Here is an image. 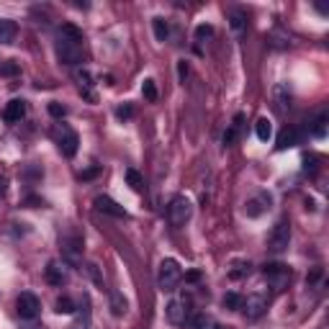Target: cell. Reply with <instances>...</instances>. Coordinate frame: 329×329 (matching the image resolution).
<instances>
[{
  "instance_id": "6da1fadb",
  "label": "cell",
  "mask_w": 329,
  "mask_h": 329,
  "mask_svg": "<svg viewBox=\"0 0 329 329\" xmlns=\"http://www.w3.org/2000/svg\"><path fill=\"white\" fill-rule=\"evenodd\" d=\"M57 54L64 64L83 62V31L75 23H62L57 31Z\"/></svg>"
},
{
  "instance_id": "7a4b0ae2",
  "label": "cell",
  "mask_w": 329,
  "mask_h": 329,
  "mask_svg": "<svg viewBox=\"0 0 329 329\" xmlns=\"http://www.w3.org/2000/svg\"><path fill=\"white\" fill-rule=\"evenodd\" d=\"M190 216H193V204L185 198V195H175V198L167 204V221H170V226L180 229V226H185L190 221Z\"/></svg>"
},
{
  "instance_id": "3957f363",
  "label": "cell",
  "mask_w": 329,
  "mask_h": 329,
  "mask_svg": "<svg viewBox=\"0 0 329 329\" xmlns=\"http://www.w3.org/2000/svg\"><path fill=\"white\" fill-rule=\"evenodd\" d=\"M183 281V268L178 265V260H172V257H167V260H162L160 262V275H157V283H160V288L162 291H175L178 288V283Z\"/></svg>"
},
{
  "instance_id": "277c9868",
  "label": "cell",
  "mask_w": 329,
  "mask_h": 329,
  "mask_svg": "<svg viewBox=\"0 0 329 329\" xmlns=\"http://www.w3.org/2000/svg\"><path fill=\"white\" fill-rule=\"evenodd\" d=\"M288 244H291V221H288V219H281V221L273 226V232H270L268 247H270L273 255H281V252L288 249Z\"/></svg>"
},
{
  "instance_id": "5b68a950",
  "label": "cell",
  "mask_w": 329,
  "mask_h": 329,
  "mask_svg": "<svg viewBox=\"0 0 329 329\" xmlns=\"http://www.w3.org/2000/svg\"><path fill=\"white\" fill-rule=\"evenodd\" d=\"M249 321H257L262 314L268 311V296L265 293H252V296H247L244 301H242V309H239Z\"/></svg>"
},
{
  "instance_id": "8992f818",
  "label": "cell",
  "mask_w": 329,
  "mask_h": 329,
  "mask_svg": "<svg viewBox=\"0 0 329 329\" xmlns=\"http://www.w3.org/2000/svg\"><path fill=\"white\" fill-rule=\"evenodd\" d=\"M16 311H18V316H21L23 321H31V319L39 316L41 303H39V298H36L31 291H23V293L16 298Z\"/></svg>"
},
{
  "instance_id": "52a82bcc",
  "label": "cell",
  "mask_w": 329,
  "mask_h": 329,
  "mask_svg": "<svg viewBox=\"0 0 329 329\" xmlns=\"http://www.w3.org/2000/svg\"><path fill=\"white\" fill-rule=\"evenodd\" d=\"M57 144H59V152H62L64 157H75V155H78V144H80L78 131H72V129H67V126H62L59 137H57Z\"/></svg>"
},
{
  "instance_id": "ba28073f",
  "label": "cell",
  "mask_w": 329,
  "mask_h": 329,
  "mask_svg": "<svg viewBox=\"0 0 329 329\" xmlns=\"http://www.w3.org/2000/svg\"><path fill=\"white\" fill-rule=\"evenodd\" d=\"M93 204H95V209H98L100 214H108V216H116V219H129V211H126L123 206H118V204L111 198V195H98Z\"/></svg>"
},
{
  "instance_id": "9c48e42d",
  "label": "cell",
  "mask_w": 329,
  "mask_h": 329,
  "mask_svg": "<svg viewBox=\"0 0 329 329\" xmlns=\"http://www.w3.org/2000/svg\"><path fill=\"white\" fill-rule=\"evenodd\" d=\"M165 314H167L170 324H185V321H188V316H190V311H188V303H185V298H172V301L167 303Z\"/></svg>"
},
{
  "instance_id": "30bf717a",
  "label": "cell",
  "mask_w": 329,
  "mask_h": 329,
  "mask_svg": "<svg viewBox=\"0 0 329 329\" xmlns=\"http://www.w3.org/2000/svg\"><path fill=\"white\" fill-rule=\"evenodd\" d=\"M262 275H265L268 281H273L275 288H281L283 281H286L291 273H288V268L283 265V262H265V265H262Z\"/></svg>"
},
{
  "instance_id": "8fae6325",
  "label": "cell",
  "mask_w": 329,
  "mask_h": 329,
  "mask_svg": "<svg viewBox=\"0 0 329 329\" xmlns=\"http://www.w3.org/2000/svg\"><path fill=\"white\" fill-rule=\"evenodd\" d=\"M23 116H26V100L13 98V100L6 103V108H3V121L6 123H21Z\"/></svg>"
},
{
  "instance_id": "7c38bea8",
  "label": "cell",
  "mask_w": 329,
  "mask_h": 329,
  "mask_svg": "<svg viewBox=\"0 0 329 329\" xmlns=\"http://www.w3.org/2000/svg\"><path fill=\"white\" fill-rule=\"evenodd\" d=\"M268 206H270V195H268V193H260L257 198H252V201L244 204V214H247L249 219H257Z\"/></svg>"
},
{
  "instance_id": "4fadbf2b",
  "label": "cell",
  "mask_w": 329,
  "mask_h": 329,
  "mask_svg": "<svg viewBox=\"0 0 329 329\" xmlns=\"http://www.w3.org/2000/svg\"><path fill=\"white\" fill-rule=\"evenodd\" d=\"M229 29L234 31V36H244V31H247V13L234 8L229 13Z\"/></svg>"
},
{
  "instance_id": "5bb4252c",
  "label": "cell",
  "mask_w": 329,
  "mask_h": 329,
  "mask_svg": "<svg viewBox=\"0 0 329 329\" xmlns=\"http://www.w3.org/2000/svg\"><path fill=\"white\" fill-rule=\"evenodd\" d=\"M298 142V131L293 129V126H286L281 134H278V142H275V149L278 152H283V149H288V147H293Z\"/></svg>"
},
{
  "instance_id": "9a60e30c",
  "label": "cell",
  "mask_w": 329,
  "mask_h": 329,
  "mask_svg": "<svg viewBox=\"0 0 329 329\" xmlns=\"http://www.w3.org/2000/svg\"><path fill=\"white\" fill-rule=\"evenodd\" d=\"M273 100H275V111H278V113H286V111L291 108V93H288V88H286V85H275Z\"/></svg>"
},
{
  "instance_id": "2e32d148",
  "label": "cell",
  "mask_w": 329,
  "mask_h": 329,
  "mask_svg": "<svg viewBox=\"0 0 329 329\" xmlns=\"http://www.w3.org/2000/svg\"><path fill=\"white\" fill-rule=\"evenodd\" d=\"M16 34H18L16 21L0 18V44H13V41H16Z\"/></svg>"
},
{
  "instance_id": "e0dca14e",
  "label": "cell",
  "mask_w": 329,
  "mask_h": 329,
  "mask_svg": "<svg viewBox=\"0 0 329 329\" xmlns=\"http://www.w3.org/2000/svg\"><path fill=\"white\" fill-rule=\"evenodd\" d=\"M46 281L52 286H64V283H67V275H64V270H62V265L57 260H52L46 265Z\"/></svg>"
},
{
  "instance_id": "ac0fdd59",
  "label": "cell",
  "mask_w": 329,
  "mask_h": 329,
  "mask_svg": "<svg viewBox=\"0 0 329 329\" xmlns=\"http://www.w3.org/2000/svg\"><path fill=\"white\" fill-rule=\"evenodd\" d=\"M64 257H67V262H78L80 260V252H83V239L72 237V239H64Z\"/></svg>"
},
{
  "instance_id": "d6986e66",
  "label": "cell",
  "mask_w": 329,
  "mask_h": 329,
  "mask_svg": "<svg viewBox=\"0 0 329 329\" xmlns=\"http://www.w3.org/2000/svg\"><path fill=\"white\" fill-rule=\"evenodd\" d=\"M123 178H126V183H129V188H131V190H137V193H142V190H144V178L139 175V170L126 167V170H123Z\"/></svg>"
},
{
  "instance_id": "ffe728a7",
  "label": "cell",
  "mask_w": 329,
  "mask_h": 329,
  "mask_svg": "<svg viewBox=\"0 0 329 329\" xmlns=\"http://www.w3.org/2000/svg\"><path fill=\"white\" fill-rule=\"evenodd\" d=\"M83 311L78 314V321L70 326V329H90V301H88V296L83 298V306H80Z\"/></svg>"
},
{
  "instance_id": "44dd1931",
  "label": "cell",
  "mask_w": 329,
  "mask_h": 329,
  "mask_svg": "<svg viewBox=\"0 0 329 329\" xmlns=\"http://www.w3.org/2000/svg\"><path fill=\"white\" fill-rule=\"evenodd\" d=\"M255 131H257V139H260V142H270V137H273V123H270L265 116H262V118H257Z\"/></svg>"
},
{
  "instance_id": "7402d4cb",
  "label": "cell",
  "mask_w": 329,
  "mask_h": 329,
  "mask_svg": "<svg viewBox=\"0 0 329 329\" xmlns=\"http://www.w3.org/2000/svg\"><path fill=\"white\" fill-rule=\"evenodd\" d=\"M152 29H155V39L157 41H167V36H170V23L165 21V18H152Z\"/></svg>"
},
{
  "instance_id": "603a6c76",
  "label": "cell",
  "mask_w": 329,
  "mask_h": 329,
  "mask_svg": "<svg viewBox=\"0 0 329 329\" xmlns=\"http://www.w3.org/2000/svg\"><path fill=\"white\" fill-rule=\"evenodd\" d=\"M324 134H326V113L321 111L314 121H311V137H316V139H324Z\"/></svg>"
},
{
  "instance_id": "cb8c5ba5",
  "label": "cell",
  "mask_w": 329,
  "mask_h": 329,
  "mask_svg": "<svg viewBox=\"0 0 329 329\" xmlns=\"http://www.w3.org/2000/svg\"><path fill=\"white\" fill-rule=\"evenodd\" d=\"M78 83H80V90H83V95H85L88 100H95V95L90 93V85H93V80H90V72H88V70H80V72H78Z\"/></svg>"
},
{
  "instance_id": "d4e9b609",
  "label": "cell",
  "mask_w": 329,
  "mask_h": 329,
  "mask_svg": "<svg viewBox=\"0 0 329 329\" xmlns=\"http://www.w3.org/2000/svg\"><path fill=\"white\" fill-rule=\"evenodd\" d=\"M111 311H113V316H123L126 314V298L118 291L111 293Z\"/></svg>"
},
{
  "instance_id": "484cf974",
  "label": "cell",
  "mask_w": 329,
  "mask_h": 329,
  "mask_svg": "<svg viewBox=\"0 0 329 329\" xmlns=\"http://www.w3.org/2000/svg\"><path fill=\"white\" fill-rule=\"evenodd\" d=\"M249 262H234V265H232V270H229V278L232 281H242V278H247L249 275Z\"/></svg>"
},
{
  "instance_id": "4316f807",
  "label": "cell",
  "mask_w": 329,
  "mask_h": 329,
  "mask_svg": "<svg viewBox=\"0 0 329 329\" xmlns=\"http://www.w3.org/2000/svg\"><path fill=\"white\" fill-rule=\"evenodd\" d=\"M75 311H78V306H75V301L70 296H59L57 298V314H75Z\"/></svg>"
},
{
  "instance_id": "83f0119b",
  "label": "cell",
  "mask_w": 329,
  "mask_h": 329,
  "mask_svg": "<svg viewBox=\"0 0 329 329\" xmlns=\"http://www.w3.org/2000/svg\"><path fill=\"white\" fill-rule=\"evenodd\" d=\"M142 95H144V100H149V103L157 100V83H155L152 78H147V80L142 83Z\"/></svg>"
},
{
  "instance_id": "f1b7e54d",
  "label": "cell",
  "mask_w": 329,
  "mask_h": 329,
  "mask_svg": "<svg viewBox=\"0 0 329 329\" xmlns=\"http://www.w3.org/2000/svg\"><path fill=\"white\" fill-rule=\"evenodd\" d=\"M188 324H190V329H206L209 326V316L201 314V311H195V314L188 316Z\"/></svg>"
},
{
  "instance_id": "f546056e",
  "label": "cell",
  "mask_w": 329,
  "mask_h": 329,
  "mask_svg": "<svg viewBox=\"0 0 329 329\" xmlns=\"http://www.w3.org/2000/svg\"><path fill=\"white\" fill-rule=\"evenodd\" d=\"M242 301H244V296H239V293H234V291L224 296V306L232 309V311H239V309H242Z\"/></svg>"
},
{
  "instance_id": "4dcf8cb0",
  "label": "cell",
  "mask_w": 329,
  "mask_h": 329,
  "mask_svg": "<svg viewBox=\"0 0 329 329\" xmlns=\"http://www.w3.org/2000/svg\"><path fill=\"white\" fill-rule=\"evenodd\" d=\"M0 75L3 78H16V75H21V67L16 62H0Z\"/></svg>"
},
{
  "instance_id": "1f68e13d",
  "label": "cell",
  "mask_w": 329,
  "mask_h": 329,
  "mask_svg": "<svg viewBox=\"0 0 329 329\" xmlns=\"http://www.w3.org/2000/svg\"><path fill=\"white\" fill-rule=\"evenodd\" d=\"M214 36V26L211 23H201L198 29H195V41H206Z\"/></svg>"
},
{
  "instance_id": "d6a6232c",
  "label": "cell",
  "mask_w": 329,
  "mask_h": 329,
  "mask_svg": "<svg viewBox=\"0 0 329 329\" xmlns=\"http://www.w3.org/2000/svg\"><path fill=\"white\" fill-rule=\"evenodd\" d=\"M316 162H319V160H316L314 155H306V157H303V172L314 178V175H316V170H319V165H316Z\"/></svg>"
},
{
  "instance_id": "836d02e7",
  "label": "cell",
  "mask_w": 329,
  "mask_h": 329,
  "mask_svg": "<svg viewBox=\"0 0 329 329\" xmlns=\"http://www.w3.org/2000/svg\"><path fill=\"white\" fill-rule=\"evenodd\" d=\"M116 116H118L121 121H129L131 116H134V108H131V103H123V106H118V108H116Z\"/></svg>"
},
{
  "instance_id": "e575fe53",
  "label": "cell",
  "mask_w": 329,
  "mask_h": 329,
  "mask_svg": "<svg viewBox=\"0 0 329 329\" xmlns=\"http://www.w3.org/2000/svg\"><path fill=\"white\" fill-rule=\"evenodd\" d=\"M85 270H88V275L93 278V283H95V286H103V278H100V273H98V265H95V262H88V268H85Z\"/></svg>"
},
{
  "instance_id": "d590c367",
  "label": "cell",
  "mask_w": 329,
  "mask_h": 329,
  "mask_svg": "<svg viewBox=\"0 0 329 329\" xmlns=\"http://www.w3.org/2000/svg\"><path fill=\"white\" fill-rule=\"evenodd\" d=\"M49 113L54 118H64V116H67V108H64L62 103H49Z\"/></svg>"
},
{
  "instance_id": "8d00e7d4",
  "label": "cell",
  "mask_w": 329,
  "mask_h": 329,
  "mask_svg": "<svg viewBox=\"0 0 329 329\" xmlns=\"http://www.w3.org/2000/svg\"><path fill=\"white\" fill-rule=\"evenodd\" d=\"M221 142H224V144H226V147H229V144H234V142H237V129H234V126H229V129H226V131H224V137H221Z\"/></svg>"
},
{
  "instance_id": "74e56055",
  "label": "cell",
  "mask_w": 329,
  "mask_h": 329,
  "mask_svg": "<svg viewBox=\"0 0 329 329\" xmlns=\"http://www.w3.org/2000/svg\"><path fill=\"white\" fill-rule=\"evenodd\" d=\"M23 206H29V209H36V206H44V201L39 198V195H26V198H23Z\"/></svg>"
},
{
  "instance_id": "f35d334b",
  "label": "cell",
  "mask_w": 329,
  "mask_h": 329,
  "mask_svg": "<svg viewBox=\"0 0 329 329\" xmlns=\"http://www.w3.org/2000/svg\"><path fill=\"white\" fill-rule=\"evenodd\" d=\"M201 278H204L201 270H188V273H185V281H188V283H201Z\"/></svg>"
},
{
  "instance_id": "ab89813d",
  "label": "cell",
  "mask_w": 329,
  "mask_h": 329,
  "mask_svg": "<svg viewBox=\"0 0 329 329\" xmlns=\"http://www.w3.org/2000/svg\"><path fill=\"white\" fill-rule=\"evenodd\" d=\"M178 78H180V83H185V78H188V64H185V59L178 62Z\"/></svg>"
},
{
  "instance_id": "60d3db41",
  "label": "cell",
  "mask_w": 329,
  "mask_h": 329,
  "mask_svg": "<svg viewBox=\"0 0 329 329\" xmlns=\"http://www.w3.org/2000/svg\"><path fill=\"white\" fill-rule=\"evenodd\" d=\"M44 175V170H39V167H29L26 172H23V178H31V180H36V178H41Z\"/></svg>"
},
{
  "instance_id": "b9f144b4",
  "label": "cell",
  "mask_w": 329,
  "mask_h": 329,
  "mask_svg": "<svg viewBox=\"0 0 329 329\" xmlns=\"http://www.w3.org/2000/svg\"><path fill=\"white\" fill-rule=\"evenodd\" d=\"M98 172H100V170H98V167H88V170H85V172H80V180H93V178H95V175H98Z\"/></svg>"
},
{
  "instance_id": "7bdbcfd3",
  "label": "cell",
  "mask_w": 329,
  "mask_h": 329,
  "mask_svg": "<svg viewBox=\"0 0 329 329\" xmlns=\"http://www.w3.org/2000/svg\"><path fill=\"white\" fill-rule=\"evenodd\" d=\"M6 190H8V178H6V175H0V198L6 195Z\"/></svg>"
},
{
  "instance_id": "ee69618b",
  "label": "cell",
  "mask_w": 329,
  "mask_h": 329,
  "mask_svg": "<svg viewBox=\"0 0 329 329\" xmlns=\"http://www.w3.org/2000/svg\"><path fill=\"white\" fill-rule=\"evenodd\" d=\"M242 121H244V113H237V116H234V123H232V126H234V129L239 131V126H242Z\"/></svg>"
},
{
  "instance_id": "f6af8a7d",
  "label": "cell",
  "mask_w": 329,
  "mask_h": 329,
  "mask_svg": "<svg viewBox=\"0 0 329 329\" xmlns=\"http://www.w3.org/2000/svg\"><path fill=\"white\" fill-rule=\"evenodd\" d=\"M319 278H321V270H314V273H311V275H309L306 281H309V283H316Z\"/></svg>"
}]
</instances>
